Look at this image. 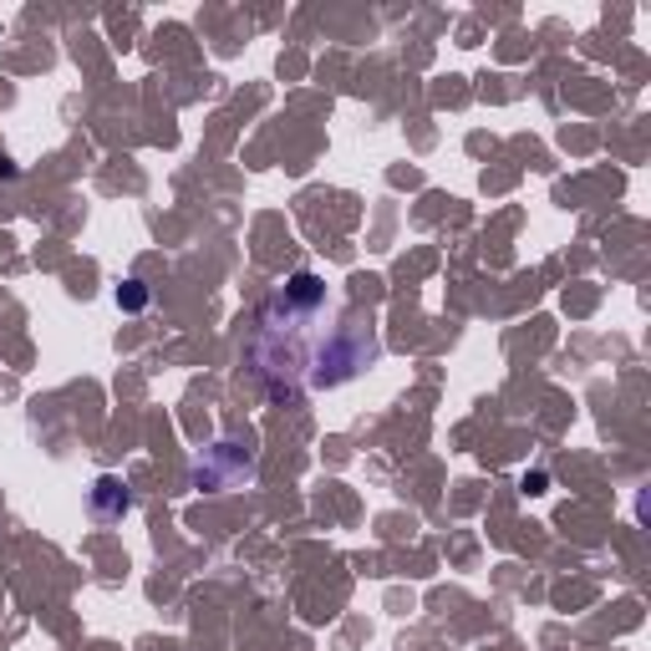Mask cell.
Listing matches in <instances>:
<instances>
[{"instance_id":"2","label":"cell","mask_w":651,"mask_h":651,"mask_svg":"<svg viewBox=\"0 0 651 651\" xmlns=\"http://www.w3.org/2000/svg\"><path fill=\"white\" fill-rule=\"evenodd\" d=\"M235 443H220L214 448V463H199V488H235L239 478H250V459H239V453H229Z\"/></svg>"},{"instance_id":"3","label":"cell","mask_w":651,"mask_h":651,"mask_svg":"<svg viewBox=\"0 0 651 651\" xmlns=\"http://www.w3.org/2000/svg\"><path fill=\"white\" fill-rule=\"evenodd\" d=\"M128 509H133L128 484H118V478H97V488H92V514L97 519H122Z\"/></svg>"},{"instance_id":"1","label":"cell","mask_w":651,"mask_h":651,"mask_svg":"<svg viewBox=\"0 0 651 651\" xmlns=\"http://www.w3.org/2000/svg\"><path fill=\"white\" fill-rule=\"evenodd\" d=\"M326 316H331V296H326V281L311 275V270L291 275L265 300V311L255 316L250 362L260 371V382L270 387V398L341 387L352 382L367 362H377L371 326H356V321L321 326Z\"/></svg>"},{"instance_id":"4","label":"cell","mask_w":651,"mask_h":651,"mask_svg":"<svg viewBox=\"0 0 651 651\" xmlns=\"http://www.w3.org/2000/svg\"><path fill=\"white\" fill-rule=\"evenodd\" d=\"M118 306H122V311H143V306H149V285H143V281H128V285L118 291Z\"/></svg>"}]
</instances>
